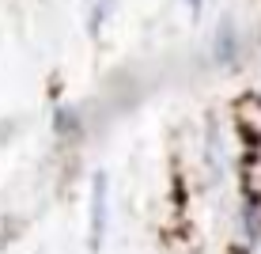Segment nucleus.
<instances>
[{"mask_svg":"<svg viewBox=\"0 0 261 254\" xmlns=\"http://www.w3.org/2000/svg\"><path fill=\"white\" fill-rule=\"evenodd\" d=\"M110 8H114V0H98V4H95V15H91V31H98V27H102V19L110 15Z\"/></svg>","mask_w":261,"mask_h":254,"instance_id":"obj_2","label":"nucleus"},{"mask_svg":"<svg viewBox=\"0 0 261 254\" xmlns=\"http://www.w3.org/2000/svg\"><path fill=\"white\" fill-rule=\"evenodd\" d=\"M106 175L98 171L95 175V186H91V247L102 243V232H106Z\"/></svg>","mask_w":261,"mask_h":254,"instance_id":"obj_1","label":"nucleus"},{"mask_svg":"<svg viewBox=\"0 0 261 254\" xmlns=\"http://www.w3.org/2000/svg\"><path fill=\"white\" fill-rule=\"evenodd\" d=\"M190 8H193V12H201V0H190Z\"/></svg>","mask_w":261,"mask_h":254,"instance_id":"obj_4","label":"nucleus"},{"mask_svg":"<svg viewBox=\"0 0 261 254\" xmlns=\"http://www.w3.org/2000/svg\"><path fill=\"white\" fill-rule=\"evenodd\" d=\"M220 57L231 61V27H227V23L220 27Z\"/></svg>","mask_w":261,"mask_h":254,"instance_id":"obj_3","label":"nucleus"}]
</instances>
